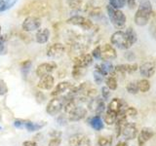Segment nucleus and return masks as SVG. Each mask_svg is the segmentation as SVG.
Returning a JSON list of instances; mask_svg holds the SVG:
<instances>
[{"label": "nucleus", "instance_id": "nucleus-5", "mask_svg": "<svg viewBox=\"0 0 156 146\" xmlns=\"http://www.w3.org/2000/svg\"><path fill=\"white\" fill-rule=\"evenodd\" d=\"M138 128L135 123H131V122H125L122 126V129H121V135L126 140H132V139H135L136 136H138Z\"/></svg>", "mask_w": 156, "mask_h": 146}, {"label": "nucleus", "instance_id": "nucleus-34", "mask_svg": "<svg viewBox=\"0 0 156 146\" xmlns=\"http://www.w3.org/2000/svg\"><path fill=\"white\" fill-rule=\"evenodd\" d=\"M105 111V100L102 99H100V101H99V103H98V105H97V108H96V110H95V113H96V115H101V114H102Z\"/></svg>", "mask_w": 156, "mask_h": 146}, {"label": "nucleus", "instance_id": "nucleus-9", "mask_svg": "<svg viewBox=\"0 0 156 146\" xmlns=\"http://www.w3.org/2000/svg\"><path fill=\"white\" fill-rule=\"evenodd\" d=\"M117 57V53L114 47L109 44H105L104 46L101 47V60L104 61H109L111 60H114Z\"/></svg>", "mask_w": 156, "mask_h": 146}, {"label": "nucleus", "instance_id": "nucleus-20", "mask_svg": "<svg viewBox=\"0 0 156 146\" xmlns=\"http://www.w3.org/2000/svg\"><path fill=\"white\" fill-rule=\"evenodd\" d=\"M54 83H55V79H54V77L51 74H49L40 78L37 87L42 90H51L54 87Z\"/></svg>", "mask_w": 156, "mask_h": 146}, {"label": "nucleus", "instance_id": "nucleus-23", "mask_svg": "<svg viewBox=\"0 0 156 146\" xmlns=\"http://www.w3.org/2000/svg\"><path fill=\"white\" fill-rule=\"evenodd\" d=\"M45 125L46 124L43 123V122H41V123H33V122H31V121L26 120L23 129L27 130V131H30V133H32V131H36V130H41Z\"/></svg>", "mask_w": 156, "mask_h": 146}, {"label": "nucleus", "instance_id": "nucleus-50", "mask_svg": "<svg viewBox=\"0 0 156 146\" xmlns=\"http://www.w3.org/2000/svg\"><path fill=\"white\" fill-rule=\"evenodd\" d=\"M2 130V128H1V127H0V130Z\"/></svg>", "mask_w": 156, "mask_h": 146}, {"label": "nucleus", "instance_id": "nucleus-19", "mask_svg": "<svg viewBox=\"0 0 156 146\" xmlns=\"http://www.w3.org/2000/svg\"><path fill=\"white\" fill-rule=\"evenodd\" d=\"M96 70L99 71L101 74L104 76L107 75H113L114 74V66L112 65V63L109 61H104L101 64L96 65Z\"/></svg>", "mask_w": 156, "mask_h": 146}, {"label": "nucleus", "instance_id": "nucleus-45", "mask_svg": "<svg viewBox=\"0 0 156 146\" xmlns=\"http://www.w3.org/2000/svg\"><path fill=\"white\" fill-rule=\"evenodd\" d=\"M126 3L128 4L130 9H134L136 7V0H126Z\"/></svg>", "mask_w": 156, "mask_h": 146}, {"label": "nucleus", "instance_id": "nucleus-6", "mask_svg": "<svg viewBox=\"0 0 156 146\" xmlns=\"http://www.w3.org/2000/svg\"><path fill=\"white\" fill-rule=\"evenodd\" d=\"M66 23L69 24H73V26H79L84 29V30H89L93 26V23L91 22V19L82 16H73L68 19Z\"/></svg>", "mask_w": 156, "mask_h": 146}, {"label": "nucleus", "instance_id": "nucleus-49", "mask_svg": "<svg viewBox=\"0 0 156 146\" xmlns=\"http://www.w3.org/2000/svg\"><path fill=\"white\" fill-rule=\"evenodd\" d=\"M0 32H1V26H0ZM0 37H1V35H0Z\"/></svg>", "mask_w": 156, "mask_h": 146}, {"label": "nucleus", "instance_id": "nucleus-24", "mask_svg": "<svg viewBox=\"0 0 156 146\" xmlns=\"http://www.w3.org/2000/svg\"><path fill=\"white\" fill-rule=\"evenodd\" d=\"M116 119H117V114L114 113V112H111L109 110H106L105 114V123L108 126H111V125H114L115 122H116Z\"/></svg>", "mask_w": 156, "mask_h": 146}, {"label": "nucleus", "instance_id": "nucleus-39", "mask_svg": "<svg viewBox=\"0 0 156 146\" xmlns=\"http://www.w3.org/2000/svg\"><path fill=\"white\" fill-rule=\"evenodd\" d=\"M8 92V87L4 81L0 80V96H4Z\"/></svg>", "mask_w": 156, "mask_h": 146}, {"label": "nucleus", "instance_id": "nucleus-2", "mask_svg": "<svg viewBox=\"0 0 156 146\" xmlns=\"http://www.w3.org/2000/svg\"><path fill=\"white\" fill-rule=\"evenodd\" d=\"M106 11L107 15H108V18L110 19L111 23L116 28H122L125 26L126 24V16L124 13L118 9H114L113 7H111L110 5H107L106 6Z\"/></svg>", "mask_w": 156, "mask_h": 146}, {"label": "nucleus", "instance_id": "nucleus-30", "mask_svg": "<svg viewBox=\"0 0 156 146\" xmlns=\"http://www.w3.org/2000/svg\"><path fill=\"white\" fill-rule=\"evenodd\" d=\"M30 67H31V61H26L22 62V64H21V72H22V74H23V76L24 78L27 76L29 70H30Z\"/></svg>", "mask_w": 156, "mask_h": 146}, {"label": "nucleus", "instance_id": "nucleus-1", "mask_svg": "<svg viewBox=\"0 0 156 146\" xmlns=\"http://www.w3.org/2000/svg\"><path fill=\"white\" fill-rule=\"evenodd\" d=\"M152 14V5L149 0H141L135 14L134 22L136 26H144L148 23L150 15Z\"/></svg>", "mask_w": 156, "mask_h": 146}, {"label": "nucleus", "instance_id": "nucleus-36", "mask_svg": "<svg viewBox=\"0 0 156 146\" xmlns=\"http://www.w3.org/2000/svg\"><path fill=\"white\" fill-rule=\"evenodd\" d=\"M93 75H94V80H95V83L98 85H101L102 82H104L105 80V76L101 74V73L99 71L95 70L94 73H93Z\"/></svg>", "mask_w": 156, "mask_h": 146}, {"label": "nucleus", "instance_id": "nucleus-17", "mask_svg": "<svg viewBox=\"0 0 156 146\" xmlns=\"http://www.w3.org/2000/svg\"><path fill=\"white\" fill-rule=\"evenodd\" d=\"M72 87H73V85L70 82H67V81L61 82L54 88V90L51 92V96H60L62 94H63V92H69V90Z\"/></svg>", "mask_w": 156, "mask_h": 146}, {"label": "nucleus", "instance_id": "nucleus-25", "mask_svg": "<svg viewBox=\"0 0 156 146\" xmlns=\"http://www.w3.org/2000/svg\"><path fill=\"white\" fill-rule=\"evenodd\" d=\"M125 33H126L127 37H128V40H129L130 44L133 46L134 44L136 42V40H138V35H136V32L132 27H129V28L126 29Z\"/></svg>", "mask_w": 156, "mask_h": 146}, {"label": "nucleus", "instance_id": "nucleus-18", "mask_svg": "<svg viewBox=\"0 0 156 146\" xmlns=\"http://www.w3.org/2000/svg\"><path fill=\"white\" fill-rule=\"evenodd\" d=\"M139 69L136 63H126V64H118L114 67V73L126 74V73H134Z\"/></svg>", "mask_w": 156, "mask_h": 146}, {"label": "nucleus", "instance_id": "nucleus-12", "mask_svg": "<svg viewBox=\"0 0 156 146\" xmlns=\"http://www.w3.org/2000/svg\"><path fill=\"white\" fill-rule=\"evenodd\" d=\"M57 68V64L54 61L51 62H44L39 64L36 68V75L41 78L46 75L51 74V72H53Z\"/></svg>", "mask_w": 156, "mask_h": 146}, {"label": "nucleus", "instance_id": "nucleus-47", "mask_svg": "<svg viewBox=\"0 0 156 146\" xmlns=\"http://www.w3.org/2000/svg\"><path fill=\"white\" fill-rule=\"evenodd\" d=\"M125 57H126L128 61H133L134 58H135V56H134V54L132 53V52H127V53H126V55H125Z\"/></svg>", "mask_w": 156, "mask_h": 146}, {"label": "nucleus", "instance_id": "nucleus-15", "mask_svg": "<svg viewBox=\"0 0 156 146\" xmlns=\"http://www.w3.org/2000/svg\"><path fill=\"white\" fill-rule=\"evenodd\" d=\"M154 135V131L150 128H143L138 134V144L139 146H144L149 139H151Z\"/></svg>", "mask_w": 156, "mask_h": 146}, {"label": "nucleus", "instance_id": "nucleus-31", "mask_svg": "<svg viewBox=\"0 0 156 146\" xmlns=\"http://www.w3.org/2000/svg\"><path fill=\"white\" fill-rule=\"evenodd\" d=\"M86 68H81L73 65V69H72V76L75 78V79H80V78L83 76V74L85 73Z\"/></svg>", "mask_w": 156, "mask_h": 146}, {"label": "nucleus", "instance_id": "nucleus-26", "mask_svg": "<svg viewBox=\"0 0 156 146\" xmlns=\"http://www.w3.org/2000/svg\"><path fill=\"white\" fill-rule=\"evenodd\" d=\"M138 83V88H139V92H147L150 90V83L148 80L146 79H141L140 81H136Z\"/></svg>", "mask_w": 156, "mask_h": 146}, {"label": "nucleus", "instance_id": "nucleus-37", "mask_svg": "<svg viewBox=\"0 0 156 146\" xmlns=\"http://www.w3.org/2000/svg\"><path fill=\"white\" fill-rule=\"evenodd\" d=\"M138 115V111L135 107H127L125 110V116L126 117H136Z\"/></svg>", "mask_w": 156, "mask_h": 146}, {"label": "nucleus", "instance_id": "nucleus-11", "mask_svg": "<svg viewBox=\"0 0 156 146\" xmlns=\"http://www.w3.org/2000/svg\"><path fill=\"white\" fill-rule=\"evenodd\" d=\"M156 69V63L153 61H148L143 63L140 67L139 70L141 76H144V78H150L154 75Z\"/></svg>", "mask_w": 156, "mask_h": 146}, {"label": "nucleus", "instance_id": "nucleus-46", "mask_svg": "<svg viewBox=\"0 0 156 146\" xmlns=\"http://www.w3.org/2000/svg\"><path fill=\"white\" fill-rule=\"evenodd\" d=\"M51 136H52V138L53 137H61V135H62V133L61 131H58V130H53V131H51L50 134Z\"/></svg>", "mask_w": 156, "mask_h": 146}, {"label": "nucleus", "instance_id": "nucleus-44", "mask_svg": "<svg viewBox=\"0 0 156 146\" xmlns=\"http://www.w3.org/2000/svg\"><path fill=\"white\" fill-rule=\"evenodd\" d=\"M23 146H37V143L33 140H27L23 143Z\"/></svg>", "mask_w": 156, "mask_h": 146}, {"label": "nucleus", "instance_id": "nucleus-42", "mask_svg": "<svg viewBox=\"0 0 156 146\" xmlns=\"http://www.w3.org/2000/svg\"><path fill=\"white\" fill-rule=\"evenodd\" d=\"M5 53H6V49L4 45V38L1 36L0 37V55H4Z\"/></svg>", "mask_w": 156, "mask_h": 146}, {"label": "nucleus", "instance_id": "nucleus-29", "mask_svg": "<svg viewBox=\"0 0 156 146\" xmlns=\"http://www.w3.org/2000/svg\"><path fill=\"white\" fill-rule=\"evenodd\" d=\"M112 136L107 135V136H101L98 139V146H111L112 145Z\"/></svg>", "mask_w": 156, "mask_h": 146}, {"label": "nucleus", "instance_id": "nucleus-33", "mask_svg": "<svg viewBox=\"0 0 156 146\" xmlns=\"http://www.w3.org/2000/svg\"><path fill=\"white\" fill-rule=\"evenodd\" d=\"M109 5L111 7H113L114 9H122L125 7L126 5V0H108Z\"/></svg>", "mask_w": 156, "mask_h": 146}, {"label": "nucleus", "instance_id": "nucleus-14", "mask_svg": "<svg viewBox=\"0 0 156 146\" xmlns=\"http://www.w3.org/2000/svg\"><path fill=\"white\" fill-rule=\"evenodd\" d=\"M127 103L122 100L121 99H117V97H115V99H112L109 103H108V106H107V110H109L111 112H114V113L118 114L119 112L121 111H125L127 109Z\"/></svg>", "mask_w": 156, "mask_h": 146}, {"label": "nucleus", "instance_id": "nucleus-13", "mask_svg": "<svg viewBox=\"0 0 156 146\" xmlns=\"http://www.w3.org/2000/svg\"><path fill=\"white\" fill-rule=\"evenodd\" d=\"M73 63H74L73 65H75V66L81 67V68H87L93 63V57L90 54H81V55L77 56L74 58Z\"/></svg>", "mask_w": 156, "mask_h": 146}, {"label": "nucleus", "instance_id": "nucleus-48", "mask_svg": "<svg viewBox=\"0 0 156 146\" xmlns=\"http://www.w3.org/2000/svg\"><path fill=\"white\" fill-rule=\"evenodd\" d=\"M115 146H129V145H128V142H127V141H119Z\"/></svg>", "mask_w": 156, "mask_h": 146}, {"label": "nucleus", "instance_id": "nucleus-43", "mask_svg": "<svg viewBox=\"0 0 156 146\" xmlns=\"http://www.w3.org/2000/svg\"><path fill=\"white\" fill-rule=\"evenodd\" d=\"M35 97H36V100L39 102V103L45 99V96H44V95L42 94L41 92H37L36 94H35Z\"/></svg>", "mask_w": 156, "mask_h": 146}, {"label": "nucleus", "instance_id": "nucleus-22", "mask_svg": "<svg viewBox=\"0 0 156 146\" xmlns=\"http://www.w3.org/2000/svg\"><path fill=\"white\" fill-rule=\"evenodd\" d=\"M88 122H89V125L92 127V128L97 131H100L105 128L104 121H102L101 117L99 115H95V116L91 117Z\"/></svg>", "mask_w": 156, "mask_h": 146}, {"label": "nucleus", "instance_id": "nucleus-27", "mask_svg": "<svg viewBox=\"0 0 156 146\" xmlns=\"http://www.w3.org/2000/svg\"><path fill=\"white\" fill-rule=\"evenodd\" d=\"M105 84H106V87L108 88L110 91H115L117 89V87H118L116 78L114 76H112V75H109L108 77L106 78Z\"/></svg>", "mask_w": 156, "mask_h": 146}, {"label": "nucleus", "instance_id": "nucleus-40", "mask_svg": "<svg viewBox=\"0 0 156 146\" xmlns=\"http://www.w3.org/2000/svg\"><path fill=\"white\" fill-rule=\"evenodd\" d=\"M62 143V138L61 137H53L49 141L48 146H60Z\"/></svg>", "mask_w": 156, "mask_h": 146}, {"label": "nucleus", "instance_id": "nucleus-38", "mask_svg": "<svg viewBox=\"0 0 156 146\" xmlns=\"http://www.w3.org/2000/svg\"><path fill=\"white\" fill-rule=\"evenodd\" d=\"M101 96L104 100H107L110 96V90L106 86L101 88Z\"/></svg>", "mask_w": 156, "mask_h": 146}, {"label": "nucleus", "instance_id": "nucleus-32", "mask_svg": "<svg viewBox=\"0 0 156 146\" xmlns=\"http://www.w3.org/2000/svg\"><path fill=\"white\" fill-rule=\"evenodd\" d=\"M127 92L131 95H136L139 92V88H138V83L136 82H130L126 87Z\"/></svg>", "mask_w": 156, "mask_h": 146}, {"label": "nucleus", "instance_id": "nucleus-35", "mask_svg": "<svg viewBox=\"0 0 156 146\" xmlns=\"http://www.w3.org/2000/svg\"><path fill=\"white\" fill-rule=\"evenodd\" d=\"M83 0H67V4L71 9H79L82 6Z\"/></svg>", "mask_w": 156, "mask_h": 146}, {"label": "nucleus", "instance_id": "nucleus-16", "mask_svg": "<svg viewBox=\"0 0 156 146\" xmlns=\"http://www.w3.org/2000/svg\"><path fill=\"white\" fill-rule=\"evenodd\" d=\"M87 115V110L86 108L82 106H77L73 109L70 113L67 114V119L71 122H77L80 121L83 118H85V116Z\"/></svg>", "mask_w": 156, "mask_h": 146}, {"label": "nucleus", "instance_id": "nucleus-7", "mask_svg": "<svg viewBox=\"0 0 156 146\" xmlns=\"http://www.w3.org/2000/svg\"><path fill=\"white\" fill-rule=\"evenodd\" d=\"M23 29L24 31L38 30L41 26V19L38 17H27L23 23Z\"/></svg>", "mask_w": 156, "mask_h": 146}, {"label": "nucleus", "instance_id": "nucleus-41", "mask_svg": "<svg viewBox=\"0 0 156 146\" xmlns=\"http://www.w3.org/2000/svg\"><path fill=\"white\" fill-rule=\"evenodd\" d=\"M91 56L94 58H96V60H101V46L96 47L94 50H93Z\"/></svg>", "mask_w": 156, "mask_h": 146}, {"label": "nucleus", "instance_id": "nucleus-10", "mask_svg": "<svg viewBox=\"0 0 156 146\" xmlns=\"http://www.w3.org/2000/svg\"><path fill=\"white\" fill-rule=\"evenodd\" d=\"M66 47L62 43H55L47 50V56L51 58H58L65 55Z\"/></svg>", "mask_w": 156, "mask_h": 146}, {"label": "nucleus", "instance_id": "nucleus-8", "mask_svg": "<svg viewBox=\"0 0 156 146\" xmlns=\"http://www.w3.org/2000/svg\"><path fill=\"white\" fill-rule=\"evenodd\" d=\"M69 146H90L91 141L87 135L83 134H72L68 139Z\"/></svg>", "mask_w": 156, "mask_h": 146}, {"label": "nucleus", "instance_id": "nucleus-4", "mask_svg": "<svg viewBox=\"0 0 156 146\" xmlns=\"http://www.w3.org/2000/svg\"><path fill=\"white\" fill-rule=\"evenodd\" d=\"M110 42L112 45H114L120 50H128L129 48L132 47L125 31L122 30H118L112 34L110 37Z\"/></svg>", "mask_w": 156, "mask_h": 146}, {"label": "nucleus", "instance_id": "nucleus-3", "mask_svg": "<svg viewBox=\"0 0 156 146\" xmlns=\"http://www.w3.org/2000/svg\"><path fill=\"white\" fill-rule=\"evenodd\" d=\"M66 96H55L48 102L46 106V112L50 116H54L58 114L63 109V106L67 101Z\"/></svg>", "mask_w": 156, "mask_h": 146}, {"label": "nucleus", "instance_id": "nucleus-21", "mask_svg": "<svg viewBox=\"0 0 156 146\" xmlns=\"http://www.w3.org/2000/svg\"><path fill=\"white\" fill-rule=\"evenodd\" d=\"M50 38V30L48 28H41L38 29L35 35V40L39 44H45L48 42Z\"/></svg>", "mask_w": 156, "mask_h": 146}, {"label": "nucleus", "instance_id": "nucleus-28", "mask_svg": "<svg viewBox=\"0 0 156 146\" xmlns=\"http://www.w3.org/2000/svg\"><path fill=\"white\" fill-rule=\"evenodd\" d=\"M17 0H0V12L7 11L16 4Z\"/></svg>", "mask_w": 156, "mask_h": 146}]
</instances>
